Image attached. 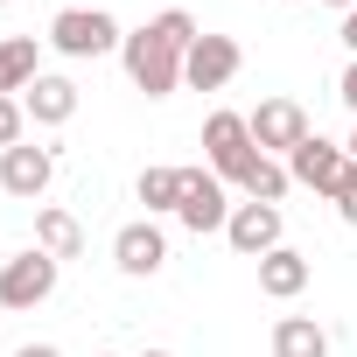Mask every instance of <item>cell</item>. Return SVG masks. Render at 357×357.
<instances>
[{
	"instance_id": "83f0119b",
	"label": "cell",
	"mask_w": 357,
	"mask_h": 357,
	"mask_svg": "<svg viewBox=\"0 0 357 357\" xmlns=\"http://www.w3.org/2000/svg\"><path fill=\"white\" fill-rule=\"evenodd\" d=\"M0 8H8V0H0Z\"/></svg>"
},
{
	"instance_id": "8fae6325",
	"label": "cell",
	"mask_w": 357,
	"mask_h": 357,
	"mask_svg": "<svg viewBox=\"0 0 357 357\" xmlns=\"http://www.w3.org/2000/svg\"><path fill=\"white\" fill-rule=\"evenodd\" d=\"M225 238H231V252H245V259L280 252V204H238L231 225H225Z\"/></svg>"
},
{
	"instance_id": "9c48e42d",
	"label": "cell",
	"mask_w": 357,
	"mask_h": 357,
	"mask_svg": "<svg viewBox=\"0 0 357 357\" xmlns=\"http://www.w3.org/2000/svg\"><path fill=\"white\" fill-rule=\"evenodd\" d=\"M343 168H350V147H336V140H322V133H308L294 154H287V175L301 190H315V197H329L336 183H343Z\"/></svg>"
},
{
	"instance_id": "4316f807",
	"label": "cell",
	"mask_w": 357,
	"mask_h": 357,
	"mask_svg": "<svg viewBox=\"0 0 357 357\" xmlns=\"http://www.w3.org/2000/svg\"><path fill=\"white\" fill-rule=\"evenodd\" d=\"M98 357H112V350H98Z\"/></svg>"
},
{
	"instance_id": "7402d4cb",
	"label": "cell",
	"mask_w": 357,
	"mask_h": 357,
	"mask_svg": "<svg viewBox=\"0 0 357 357\" xmlns=\"http://www.w3.org/2000/svg\"><path fill=\"white\" fill-rule=\"evenodd\" d=\"M15 357H63V350H56V343H22Z\"/></svg>"
},
{
	"instance_id": "9a60e30c",
	"label": "cell",
	"mask_w": 357,
	"mask_h": 357,
	"mask_svg": "<svg viewBox=\"0 0 357 357\" xmlns=\"http://www.w3.org/2000/svg\"><path fill=\"white\" fill-rule=\"evenodd\" d=\"M36 245H43L50 259H77V252H84V225H77L70 211L43 204V211H36Z\"/></svg>"
},
{
	"instance_id": "277c9868",
	"label": "cell",
	"mask_w": 357,
	"mask_h": 357,
	"mask_svg": "<svg viewBox=\"0 0 357 357\" xmlns=\"http://www.w3.org/2000/svg\"><path fill=\"white\" fill-rule=\"evenodd\" d=\"M56 266H63V259H50L43 245H29V252H15V259H0V308H15V315L43 308V301L56 294Z\"/></svg>"
},
{
	"instance_id": "7c38bea8",
	"label": "cell",
	"mask_w": 357,
	"mask_h": 357,
	"mask_svg": "<svg viewBox=\"0 0 357 357\" xmlns=\"http://www.w3.org/2000/svg\"><path fill=\"white\" fill-rule=\"evenodd\" d=\"M22 112H29V126H70V119H77V84L43 70V77L22 91Z\"/></svg>"
},
{
	"instance_id": "5b68a950",
	"label": "cell",
	"mask_w": 357,
	"mask_h": 357,
	"mask_svg": "<svg viewBox=\"0 0 357 357\" xmlns=\"http://www.w3.org/2000/svg\"><path fill=\"white\" fill-rule=\"evenodd\" d=\"M231 211H238V204L225 197V183H218L211 168H183V211H175V218H183L197 238H204V231H225Z\"/></svg>"
},
{
	"instance_id": "d6986e66",
	"label": "cell",
	"mask_w": 357,
	"mask_h": 357,
	"mask_svg": "<svg viewBox=\"0 0 357 357\" xmlns=\"http://www.w3.org/2000/svg\"><path fill=\"white\" fill-rule=\"evenodd\" d=\"M22 140H29V112H22V98H0V154L22 147Z\"/></svg>"
},
{
	"instance_id": "603a6c76",
	"label": "cell",
	"mask_w": 357,
	"mask_h": 357,
	"mask_svg": "<svg viewBox=\"0 0 357 357\" xmlns=\"http://www.w3.org/2000/svg\"><path fill=\"white\" fill-rule=\"evenodd\" d=\"M336 211H343V225H350V231H357V197H350V204H336Z\"/></svg>"
},
{
	"instance_id": "30bf717a",
	"label": "cell",
	"mask_w": 357,
	"mask_h": 357,
	"mask_svg": "<svg viewBox=\"0 0 357 357\" xmlns=\"http://www.w3.org/2000/svg\"><path fill=\"white\" fill-rule=\"evenodd\" d=\"M252 119V140H259V154H294L315 126H308V112L294 105V98H266L259 112H245Z\"/></svg>"
},
{
	"instance_id": "e0dca14e",
	"label": "cell",
	"mask_w": 357,
	"mask_h": 357,
	"mask_svg": "<svg viewBox=\"0 0 357 357\" xmlns=\"http://www.w3.org/2000/svg\"><path fill=\"white\" fill-rule=\"evenodd\" d=\"M133 197L147 204V218H154V211H183V168H140Z\"/></svg>"
},
{
	"instance_id": "4fadbf2b",
	"label": "cell",
	"mask_w": 357,
	"mask_h": 357,
	"mask_svg": "<svg viewBox=\"0 0 357 357\" xmlns=\"http://www.w3.org/2000/svg\"><path fill=\"white\" fill-rule=\"evenodd\" d=\"M36 77H43V43L36 36H8V43H0V98L29 91Z\"/></svg>"
},
{
	"instance_id": "7a4b0ae2",
	"label": "cell",
	"mask_w": 357,
	"mask_h": 357,
	"mask_svg": "<svg viewBox=\"0 0 357 357\" xmlns=\"http://www.w3.org/2000/svg\"><path fill=\"white\" fill-rule=\"evenodd\" d=\"M204 154H211V175H218V183H245L252 161H259L252 119H245V112H211V119H204Z\"/></svg>"
},
{
	"instance_id": "484cf974",
	"label": "cell",
	"mask_w": 357,
	"mask_h": 357,
	"mask_svg": "<svg viewBox=\"0 0 357 357\" xmlns=\"http://www.w3.org/2000/svg\"><path fill=\"white\" fill-rule=\"evenodd\" d=\"M140 357H168V350H140Z\"/></svg>"
},
{
	"instance_id": "ac0fdd59",
	"label": "cell",
	"mask_w": 357,
	"mask_h": 357,
	"mask_svg": "<svg viewBox=\"0 0 357 357\" xmlns=\"http://www.w3.org/2000/svg\"><path fill=\"white\" fill-rule=\"evenodd\" d=\"M238 190H245V204H280V197L294 190V175H287V161H273V154H259V161H252V175H245Z\"/></svg>"
},
{
	"instance_id": "d4e9b609",
	"label": "cell",
	"mask_w": 357,
	"mask_h": 357,
	"mask_svg": "<svg viewBox=\"0 0 357 357\" xmlns=\"http://www.w3.org/2000/svg\"><path fill=\"white\" fill-rule=\"evenodd\" d=\"M350 161H357V133H350Z\"/></svg>"
},
{
	"instance_id": "44dd1931",
	"label": "cell",
	"mask_w": 357,
	"mask_h": 357,
	"mask_svg": "<svg viewBox=\"0 0 357 357\" xmlns=\"http://www.w3.org/2000/svg\"><path fill=\"white\" fill-rule=\"evenodd\" d=\"M336 36H343V50H350V56H357V8H350V15H343V29H336Z\"/></svg>"
},
{
	"instance_id": "ba28073f",
	"label": "cell",
	"mask_w": 357,
	"mask_h": 357,
	"mask_svg": "<svg viewBox=\"0 0 357 357\" xmlns=\"http://www.w3.org/2000/svg\"><path fill=\"white\" fill-rule=\"evenodd\" d=\"M238 63H245V56H238L231 36H197L190 56H183V84H190V91H225V84L238 77Z\"/></svg>"
},
{
	"instance_id": "5bb4252c",
	"label": "cell",
	"mask_w": 357,
	"mask_h": 357,
	"mask_svg": "<svg viewBox=\"0 0 357 357\" xmlns=\"http://www.w3.org/2000/svg\"><path fill=\"white\" fill-rule=\"evenodd\" d=\"M301 287H308V252L280 245V252H266V259H259V294H273V301H294Z\"/></svg>"
},
{
	"instance_id": "8992f818",
	"label": "cell",
	"mask_w": 357,
	"mask_h": 357,
	"mask_svg": "<svg viewBox=\"0 0 357 357\" xmlns=\"http://www.w3.org/2000/svg\"><path fill=\"white\" fill-rule=\"evenodd\" d=\"M161 259H168V231H161L154 218H133V225H119V231H112V266H119V273L154 280V273H161Z\"/></svg>"
},
{
	"instance_id": "52a82bcc",
	"label": "cell",
	"mask_w": 357,
	"mask_h": 357,
	"mask_svg": "<svg viewBox=\"0 0 357 357\" xmlns=\"http://www.w3.org/2000/svg\"><path fill=\"white\" fill-rule=\"evenodd\" d=\"M56 183V154L50 147H8V154H0V190H8L15 204H43V190Z\"/></svg>"
},
{
	"instance_id": "ffe728a7",
	"label": "cell",
	"mask_w": 357,
	"mask_h": 357,
	"mask_svg": "<svg viewBox=\"0 0 357 357\" xmlns=\"http://www.w3.org/2000/svg\"><path fill=\"white\" fill-rule=\"evenodd\" d=\"M336 98H343V105H350V112H357V56H350V63H343V77H336Z\"/></svg>"
},
{
	"instance_id": "cb8c5ba5",
	"label": "cell",
	"mask_w": 357,
	"mask_h": 357,
	"mask_svg": "<svg viewBox=\"0 0 357 357\" xmlns=\"http://www.w3.org/2000/svg\"><path fill=\"white\" fill-rule=\"evenodd\" d=\"M329 8H343V15H350V8H357V0H329Z\"/></svg>"
},
{
	"instance_id": "6da1fadb",
	"label": "cell",
	"mask_w": 357,
	"mask_h": 357,
	"mask_svg": "<svg viewBox=\"0 0 357 357\" xmlns=\"http://www.w3.org/2000/svg\"><path fill=\"white\" fill-rule=\"evenodd\" d=\"M190 43H197V22H190L183 8H168V15H154L147 29H133V36L119 43V63H126L133 91L168 98L175 84H183V56H190Z\"/></svg>"
},
{
	"instance_id": "3957f363",
	"label": "cell",
	"mask_w": 357,
	"mask_h": 357,
	"mask_svg": "<svg viewBox=\"0 0 357 357\" xmlns=\"http://www.w3.org/2000/svg\"><path fill=\"white\" fill-rule=\"evenodd\" d=\"M126 43V29L105 15V8H63L56 22H50V50H63V56H112Z\"/></svg>"
},
{
	"instance_id": "2e32d148",
	"label": "cell",
	"mask_w": 357,
	"mask_h": 357,
	"mask_svg": "<svg viewBox=\"0 0 357 357\" xmlns=\"http://www.w3.org/2000/svg\"><path fill=\"white\" fill-rule=\"evenodd\" d=\"M273 357H329V329L315 315H280L273 322Z\"/></svg>"
}]
</instances>
